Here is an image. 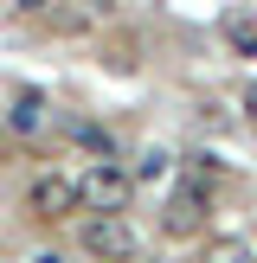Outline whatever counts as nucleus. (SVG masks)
Masks as SVG:
<instances>
[{"label": "nucleus", "instance_id": "nucleus-1", "mask_svg": "<svg viewBox=\"0 0 257 263\" xmlns=\"http://www.w3.org/2000/svg\"><path fill=\"white\" fill-rule=\"evenodd\" d=\"M77 199H84V212H122V205L135 199V174H128L122 161H109V154H97V161L77 174Z\"/></svg>", "mask_w": 257, "mask_h": 263}, {"label": "nucleus", "instance_id": "nucleus-2", "mask_svg": "<svg viewBox=\"0 0 257 263\" xmlns=\"http://www.w3.org/2000/svg\"><path fill=\"white\" fill-rule=\"evenodd\" d=\"M77 244H84V257H97V263H135V251H141L135 225H128L122 212H90L84 231H77Z\"/></svg>", "mask_w": 257, "mask_h": 263}, {"label": "nucleus", "instance_id": "nucleus-3", "mask_svg": "<svg viewBox=\"0 0 257 263\" xmlns=\"http://www.w3.org/2000/svg\"><path fill=\"white\" fill-rule=\"evenodd\" d=\"M206 218H212V193H206V180H187L174 193V205H167V231L174 238H199Z\"/></svg>", "mask_w": 257, "mask_h": 263}, {"label": "nucleus", "instance_id": "nucleus-4", "mask_svg": "<svg viewBox=\"0 0 257 263\" xmlns=\"http://www.w3.org/2000/svg\"><path fill=\"white\" fill-rule=\"evenodd\" d=\"M26 205H32L39 218H71L84 199H77V180L71 174H39L32 186H26Z\"/></svg>", "mask_w": 257, "mask_h": 263}, {"label": "nucleus", "instance_id": "nucleus-5", "mask_svg": "<svg viewBox=\"0 0 257 263\" xmlns=\"http://www.w3.org/2000/svg\"><path fill=\"white\" fill-rule=\"evenodd\" d=\"M32 20H45L51 32H90L97 26V7L90 0H20Z\"/></svg>", "mask_w": 257, "mask_h": 263}, {"label": "nucleus", "instance_id": "nucleus-6", "mask_svg": "<svg viewBox=\"0 0 257 263\" xmlns=\"http://www.w3.org/2000/svg\"><path fill=\"white\" fill-rule=\"evenodd\" d=\"M7 122H13V135H45L51 128V116H45V97H20L7 109Z\"/></svg>", "mask_w": 257, "mask_h": 263}, {"label": "nucleus", "instance_id": "nucleus-7", "mask_svg": "<svg viewBox=\"0 0 257 263\" xmlns=\"http://www.w3.org/2000/svg\"><path fill=\"white\" fill-rule=\"evenodd\" d=\"M225 39H231V51L257 58V13H231V20H225Z\"/></svg>", "mask_w": 257, "mask_h": 263}, {"label": "nucleus", "instance_id": "nucleus-8", "mask_svg": "<svg viewBox=\"0 0 257 263\" xmlns=\"http://www.w3.org/2000/svg\"><path fill=\"white\" fill-rule=\"evenodd\" d=\"M199 263H251V251H244L238 238H212V244H206V257H199Z\"/></svg>", "mask_w": 257, "mask_h": 263}, {"label": "nucleus", "instance_id": "nucleus-9", "mask_svg": "<svg viewBox=\"0 0 257 263\" xmlns=\"http://www.w3.org/2000/svg\"><path fill=\"white\" fill-rule=\"evenodd\" d=\"M238 103H244V116L257 122V84H244V90H238Z\"/></svg>", "mask_w": 257, "mask_h": 263}]
</instances>
